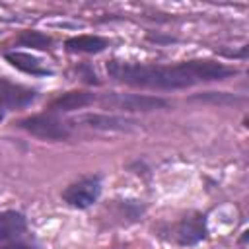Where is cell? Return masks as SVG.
<instances>
[{"label":"cell","instance_id":"cell-1","mask_svg":"<svg viewBox=\"0 0 249 249\" xmlns=\"http://www.w3.org/2000/svg\"><path fill=\"white\" fill-rule=\"evenodd\" d=\"M107 74L119 84L144 89H183L206 82H220L233 74L237 68L210 58H191L175 64L156 62H130L107 60Z\"/></svg>","mask_w":249,"mask_h":249},{"label":"cell","instance_id":"cell-2","mask_svg":"<svg viewBox=\"0 0 249 249\" xmlns=\"http://www.w3.org/2000/svg\"><path fill=\"white\" fill-rule=\"evenodd\" d=\"M18 126L41 140H66L72 134V124L54 113H39L18 121Z\"/></svg>","mask_w":249,"mask_h":249},{"label":"cell","instance_id":"cell-3","mask_svg":"<svg viewBox=\"0 0 249 249\" xmlns=\"http://www.w3.org/2000/svg\"><path fill=\"white\" fill-rule=\"evenodd\" d=\"M101 195V175H84L76 181H72L62 193L60 198L64 204L76 210H86L97 202Z\"/></svg>","mask_w":249,"mask_h":249},{"label":"cell","instance_id":"cell-4","mask_svg":"<svg viewBox=\"0 0 249 249\" xmlns=\"http://www.w3.org/2000/svg\"><path fill=\"white\" fill-rule=\"evenodd\" d=\"M99 103L103 107H113V109H121V111H140V113H148V111H160V109H167L169 101L158 95H146V93H117V91H109L103 93Z\"/></svg>","mask_w":249,"mask_h":249},{"label":"cell","instance_id":"cell-5","mask_svg":"<svg viewBox=\"0 0 249 249\" xmlns=\"http://www.w3.org/2000/svg\"><path fill=\"white\" fill-rule=\"evenodd\" d=\"M208 235V220L204 212L191 210L179 218L175 224V241L181 247H193L204 241Z\"/></svg>","mask_w":249,"mask_h":249},{"label":"cell","instance_id":"cell-6","mask_svg":"<svg viewBox=\"0 0 249 249\" xmlns=\"http://www.w3.org/2000/svg\"><path fill=\"white\" fill-rule=\"evenodd\" d=\"M35 99V89L10 80H0V109H23L31 105Z\"/></svg>","mask_w":249,"mask_h":249},{"label":"cell","instance_id":"cell-7","mask_svg":"<svg viewBox=\"0 0 249 249\" xmlns=\"http://www.w3.org/2000/svg\"><path fill=\"white\" fill-rule=\"evenodd\" d=\"M95 93L88 91V89H72V91H64L60 95H56L49 105H47V113H70L76 109H84L88 105H91L95 101Z\"/></svg>","mask_w":249,"mask_h":249},{"label":"cell","instance_id":"cell-8","mask_svg":"<svg viewBox=\"0 0 249 249\" xmlns=\"http://www.w3.org/2000/svg\"><path fill=\"white\" fill-rule=\"evenodd\" d=\"M27 231V218L19 210H4L0 212V241L12 243L19 241Z\"/></svg>","mask_w":249,"mask_h":249},{"label":"cell","instance_id":"cell-9","mask_svg":"<svg viewBox=\"0 0 249 249\" xmlns=\"http://www.w3.org/2000/svg\"><path fill=\"white\" fill-rule=\"evenodd\" d=\"M80 121L99 130H130L138 124L134 119L121 117V115H107V113H88Z\"/></svg>","mask_w":249,"mask_h":249},{"label":"cell","instance_id":"cell-10","mask_svg":"<svg viewBox=\"0 0 249 249\" xmlns=\"http://www.w3.org/2000/svg\"><path fill=\"white\" fill-rule=\"evenodd\" d=\"M4 58H6V62H10L16 70H21V72L31 74V76H51V74H53L51 68L43 66V62H41L37 56L29 54V53L10 51V53L4 54Z\"/></svg>","mask_w":249,"mask_h":249},{"label":"cell","instance_id":"cell-11","mask_svg":"<svg viewBox=\"0 0 249 249\" xmlns=\"http://www.w3.org/2000/svg\"><path fill=\"white\" fill-rule=\"evenodd\" d=\"M68 53H84V54H97L109 47V39L101 35H76L66 39L64 43Z\"/></svg>","mask_w":249,"mask_h":249},{"label":"cell","instance_id":"cell-12","mask_svg":"<svg viewBox=\"0 0 249 249\" xmlns=\"http://www.w3.org/2000/svg\"><path fill=\"white\" fill-rule=\"evenodd\" d=\"M18 43L21 47H31V49H39V51H47L53 45V39L49 35H45L43 31L37 29H25L18 35Z\"/></svg>","mask_w":249,"mask_h":249},{"label":"cell","instance_id":"cell-13","mask_svg":"<svg viewBox=\"0 0 249 249\" xmlns=\"http://www.w3.org/2000/svg\"><path fill=\"white\" fill-rule=\"evenodd\" d=\"M76 74H78L86 84H89V86H99V84H101V80H99L97 72H95V70H93V66H91V64H88V62L78 64V66H76Z\"/></svg>","mask_w":249,"mask_h":249},{"label":"cell","instance_id":"cell-14","mask_svg":"<svg viewBox=\"0 0 249 249\" xmlns=\"http://www.w3.org/2000/svg\"><path fill=\"white\" fill-rule=\"evenodd\" d=\"M193 99H200V101H214V103H233L235 101V97H231V95H228V93H224V91H206V93H202V95H195Z\"/></svg>","mask_w":249,"mask_h":249},{"label":"cell","instance_id":"cell-15","mask_svg":"<svg viewBox=\"0 0 249 249\" xmlns=\"http://www.w3.org/2000/svg\"><path fill=\"white\" fill-rule=\"evenodd\" d=\"M0 249H35V245L25 243V241H12V243L0 245Z\"/></svg>","mask_w":249,"mask_h":249},{"label":"cell","instance_id":"cell-16","mask_svg":"<svg viewBox=\"0 0 249 249\" xmlns=\"http://www.w3.org/2000/svg\"><path fill=\"white\" fill-rule=\"evenodd\" d=\"M146 39L154 41V43H173L175 41V37H161V35H154V33H148Z\"/></svg>","mask_w":249,"mask_h":249},{"label":"cell","instance_id":"cell-17","mask_svg":"<svg viewBox=\"0 0 249 249\" xmlns=\"http://www.w3.org/2000/svg\"><path fill=\"white\" fill-rule=\"evenodd\" d=\"M2 119H4V115H2V111H0V121H2Z\"/></svg>","mask_w":249,"mask_h":249}]
</instances>
